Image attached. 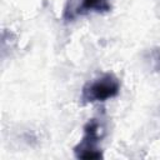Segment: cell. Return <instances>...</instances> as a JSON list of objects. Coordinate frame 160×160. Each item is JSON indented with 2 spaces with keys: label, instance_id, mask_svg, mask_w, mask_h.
I'll return each mask as SVG.
<instances>
[{
  "label": "cell",
  "instance_id": "obj_3",
  "mask_svg": "<svg viewBox=\"0 0 160 160\" xmlns=\"http://www.w3.org/2000/svg\"><path fill=\"white\" fill-rule=\"evenodd\" d=\"M110 10L111 0H66L62 10V19L69 22L89 14H102Z\"/></svg>",
  "mask_w": 160,
  "mask_h": 160
},
{
  "label": "cell",
  "instance_id": "obj_2",
  "mask_svg": "<svg viewBox=\"0 0 160 160\" xmlns=\"http://www.w3.org/2000/svg\"><path fill=\"white\" fill-rule=\"evenodd\" d=\"M120 92V80L112 72H105L90 81L81 89L80 100L82 104L102 102L118 96Z\"/></svg>",
  "mask_w": 160,
  "mask_h": 160
},
{
  "label": "cell",
  "instance_id": "obj_1",
  "mask_svg": "<svg viewBox=\"0 0 160 160\" xmlns=\"http://www.w3.org/2000/svg\"><path fill=\"white\" fill-rule=\"evenodd\" d=\"M82 138L74 146V155L78 159H102L101 140L105 136V126L101 119H90L82 129Z\"/></svg>",
  "mask_w": 160,
  "mask_h": 160
}]
</instances>
